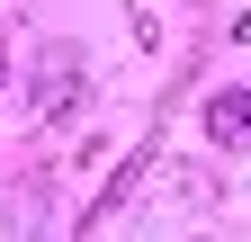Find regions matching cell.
Returning a JSON list of instances; mask_svg holds the SVG:
<instances>
[{
    "instance_id": "6da1fadb",
    "label": "cell",
    "mask_w": 251,
    "mask_h": 242,
    "mask_svg": "<svg viewBox=\"0 0 251 242\" xmlns=\"http://www.w3.org/2000/svg\"><path fill=\"white\" fill-rule=\"evenodd\" d=\"M81 90H90L81 54H45V63H36V117H45V126H63V117L81 108Z\"/></svg>"
},
{
    "instance_id": "7a4b0ae2",
    "label": "cell",
    "mask_w": 251,
    "mask_h": 242,
    "mask_svg": "<svg viewBox=\"0 0 251 242\" xmlns=\"http://www.w3.org/2000/svg\"><path fill=\"white\" fill-rule=\"evenodd\" d=\"M206 135L242 153V144H251V90H215V99H206Z\"/></svg>"
}]
</instances>
